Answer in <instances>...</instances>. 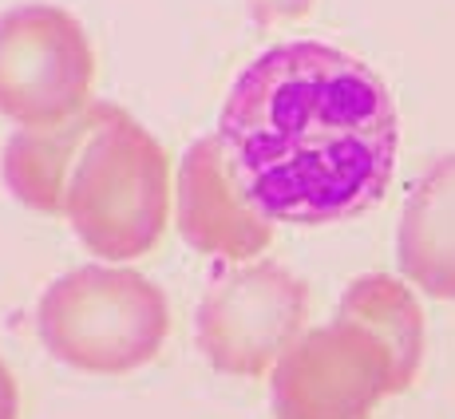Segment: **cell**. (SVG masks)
Here are the masks:
<instances>
[{"instance_id":"277c9868","label":"cell","mask_w":455,"mask_h":419,"mask_svg":"<svg viewBox=\"0 0 455 419\" xmlns=\"http://www.w3.org/2000/svg\"><path fill=\"white\" fill-rule=\"evenodd\" d=\"M36 325L44 348L68 368L119 376L159 356L171 312L151 277L135 269L84 265L44 289Z\"/></svg>"},{"instance_id":"3957f363","label":"cell","mask_w":455,"mask_h":419,"mask_svg":"<svg viewBox=\"0 0 455 419\" xmlns=\"http://www.w3.org/2000/svg\"><path fill=\"white\" fill-rule=\"evenodd\" d=\"M166 206L171 182L163 146L116 103H100V119L64 190L76 238L108 261L143 257L159 246Z\"/></svg>"},{"instance_id":"7a4b0ae2","label":"cell","mask_w":455,"mask_h":419,"mask_svg":"<svg viewBox=\"0 0 455 419\" xmlns=\"http://www.w3.org/2000/svg\"><path fill=\"white\" fill-rule=\"evenodd\" d=\"M424 312L396 277H356L329 325L309 328L269 380L274 419H369L419 372Z\"/></svg>"},{"instance_id":"8fae6325","label":"cell","mask_w":455,"mask_h":419,"mask_svg":"<svg viewBox=\"0 0 455 419\" xmlns=\"http://www.w3.org/2000/svg\"><path fill=\"white\" fill-rule=\"evenodd\" d=\"M313 0H253V8H258V16L266 20V16H297L305 12Z\"/></svg>"},{"instance_id":"30bf717a","label":"cell","mask_w":455,"mask_h":419,"mask_svg":"<svg viewBox=\"0 0 455 419\" xmlns=\"http://www.w3.org/2000/svg\"><path fill=\"white\" fill-rule=\"evenodd\" d=\"M20 415V396H16V380L12 372L0 364V419H16Z\"/></svg>"},{"instance_id":"8992f818","label":"cell","mask_w":455,"mask_h":419,"mask_svg":"<svg viewBox=\"0 0 455 419\" xmlns=\"http://www.w3.org/2000/svg\"><path fill=\"white\" fill-rule=\"evenodd\" d=\"M309 289L285 265L253 261L222 273L198 309V348L226 376H261L277 368L301 336Z\"/></svg>"},{"instance_id":"6da1fadb","label":"cell","mask_w":455,"mask_h":419,"mask_svg":"<svg viewBox=\"0 0 455 419\" xmlns=\"http://www.w3.org/2000/svg\"><path fill=\"white\" fill-rule=\"evenodd\" d=\"M218 143L242 194L285 225H332L384 198L400 119L384 80L317 40L261 51L234 80Z\"/></svg>"},{"instance_id":"ba28073f","label":"cell","mask_w":455,"mask_h":419,"mask_svg":"<svg viewBox=\"0 0 455 419\" xmlns=\"http://www.w3.org/2000/svg\"><path fill=\"white\" fill-rule=\"evenodd\" d=\"M400 269L427 296L455 301V154L416 178L396 233Z\"/></svg>"},{"instance_id":"5b68a950","label":"cell","mask_w":455,"mask_h":419,"mask_svg":"<svg viewBox=\"0 0 455 419\" xmlns=\"http://www.w3.org/2000/svg\"><path fill=\"white\" fill-rule=\"evenodd\" d=\"M95 51L84 24L56 4H20L0 16V115L48 127L92 107Z\"/></svg>"},{"instance_id":"52a82bcc","label":"cell","mask_w":455,"mask_h":419,"mask_svg":"<svg viewBox=\"0 0 455 419\" xmlns=\"http://www.w3.org/2000/svg\"><path fill=\"white\" fill-rule=\"evenodd\" d=\"M179 233L190 249L222 261H250L274 241V222L242 194L218 135L195 138L182 154Z\"/></svg>"},{"instance_id":"9c48e42d","label":"cell","mask_w":455,"mask_h":419,"mask_svg":"<svg viewBox=\"0 0 455 419\" xmlns=\"http://www.w3.org/2000/svg\"><path fill=\"white\" fill-rule=\"evenodd\" d=\"M100 119V103L48 127H20L4 146V182L16 202L40 214H64L68 174Z\"/></svg>"}]
</instances>
